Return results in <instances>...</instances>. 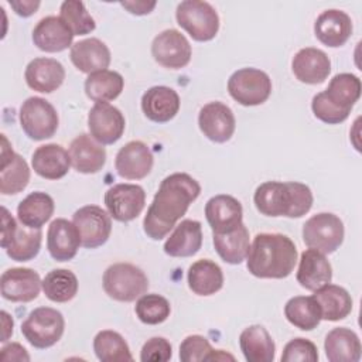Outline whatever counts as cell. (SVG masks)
Here are the masks:
<instances>
[{
  "instance_id": "cell-1",
  "label": "cell",
  "mask_w": 362,
  "mask_h": 362,
  "mask_svg": "<svg viewBox=\"0 0 362 362\" xmlns=\"http://www.w3.org/2000/svg\"><path fill=\"white\" fill-rule=\"evenodd\" d=\"M199 194L201 185L187 173L165 177L143 219L144 233L153 240L165 238Z\"/></svg>"
},
{
  "instance_id": "cell-2",
  "label": "cell",
  "mask_w": 362,
  "mask_h": 362,
  "mask_svg": "<svg viewBox=\"0 0 362 362\" xmlns=\"http://www.w3.org/2000/svg\"><path fill=\"white\" fill-rule=\"evenodd\" d=\"M297 263V247L283 233H257L246 256V267L259 279H284Z\"/></svg>"
},
{
  "instance_id": "cell-3",
  "label": "cell",
  "mask_w": 362,
  "mask_h": 362,
  "mask_svg": "<svg viewBox=\"0 0 362 362\" xmlns=\"http://www.w3.org/2000/svg\"><path fill=\"white\" fill-rule=\"evenodd\" d=\"M313 201L310 187L297 181H266L253 195L256 209L266 216L300 218L311 209Z\"/></svg>"
},
{
  "instance_id": "cell-4",
  "label": "cell",
  "mask_w": 362,
  "mask_h": 362,
  "mask_svg": "<svg viewBox=\"0 0 362 362\" xmlns=\"http://www.w3.org/2000/svg\"><path fill=\"white\" fill-rule=\"evenodd\" d=\"M1 240L0 245L6 249L7 256L16 262H28L34 259L41 247V229L17 225L6 206H1Z\"/></svg>"
},
{
  "instance_id": "cell-5",
  "label": "cell",
  "mask_w": 362,
  "mask_h": 362,
  "mask_svg": "<svg viewBox=\"0 0 362 362\" xmlns=\"http://www.w3.org/2000/svg\"><path fill=\"white\" fill-rule=\"evenodd\" d=\"M102 284L110 298L130 303L147 293L148 279L140 267L132 263H115L105 270Z\"/></svg>"
},
{
  "instance_id": "cell-6",
  "label": "cell",
  "mask_w": 362,
  "mask_h": 362,
  "mask_svg": "<svg viewBox=\"0 0 362 362\" xmlns=\"http://www.w3.org/2000/svg\"><path fill=\"white\" fill-rule=\"evenodd\" d=\"M175 18L195 41L205 42L215 38L219 31V16L216 10L201 0H184L177 6Z\"/></svg>"
},
{
  "instance_id": "cell-7",
  "label": "cell",
  "mask_w": 362,
  "mask_h": 362,
  "mask_svg": "<svg viewBox=\"0 0 362 362\" xmlns=\"http://www.w3.org/2000/svg\"><path fill=\"white\" fill-rule=\"evenodd\" d=\"M65 329L64 315L51 307L34 308L21 324L24 338L38 349L55 345Z\"/></svg>"
},
{
  "instance_id": "cell-8",
  "label": "cell",
  "mask_w": 362,
  "mask_h": 362,
  "mask_svg": "<svg viewBox=\"0 0 362 362\" xmlns=\"http://www.w3.org/2000/svg\"><path fill=\"white\" fill-rule=\"evenodd\" d=\"M20 126L34 141L49 139L58 129V113L55 107L40 96H31L20 106Z\"/></svg>"
},
{
  "instance_id": "cell-9",
  "label": "cell",
  "mask_w": 362,
  "mask_h": 362,
  "mask_svg": "<svg viewBox=\"0 0 362 362\" xmlns=\"http://www.w3.org/2000/svg\"><path fill=\"white\" fill-rule=\"evenodd\" d=\"M344 223L331 212L313 215L303 225V240L310 249L324 255L334 253L344 242Z\"/></svg>"
},
{
  "instance_id": "cell-10",
  "label": "cell",
  "mask_w": 362,
  "mask_h": 362,
  "mask_svg": "<svg viewBox=\"0 0 362 362\" xmlns=\"http://www.w3.org/2000/svg\"><path fill=\"white\" fill-rule=\"evenodd\" d=\"M228 92L242 106H257L269 99L272 79L257 68H242L229 76Z\"/></svg>"
},
{
  "instance_id": "cell-11",
  "label": "cell",
  "mask_w": 362,
  "mask_h": 362,
  "mask_svg": "<svg viewBox=\"0 0 362 362\" xmlns=\"http://www.w3.org/2000/svg\"><path fill=\"white\" fill-rule=\"evenodd\" d=\"M112 216L98 205H85L75 211L72 222L76 226L82 246L95 249L105 245L112 232Z\"/></svg>"
},
{
  "instance_id": "cell-12",
  "label": "cell",
  "mask_w": 362,
  "mask_h": 362,
  "mask_svg": "<svg viewBox=\"0 0 362 362\" xmlns=\"http://www.w3.org/2000/svg\"><path fill=\"white\" fill-rule=\"evenodd\" d=\"M151 55L157 64L168 69H181L191 61L189 41L178 30L168 28L157 34L151 42Z\"/></svg>"
},
{
  "instance_id": "cell-13",
  "label": "cell",
  "mask_w": 362,
  "mask_h": 362,
  "mask_svg": "<svg viewBox=\"0 0 362 362\" xmlns=\"http://www.w3.org/2000/svg\"><path fill=\"white\" fill-rule=\"evenodd\" d=\"M109 215L119 222L136 219L146 205V192L137 184H116L105 192Z\"/></svg>"
},
{
  "instance_id": "cell-14",
  "label": "cell",
  "mask_w": 362,
  "mask_h": 362,
  "mask_svg": "<svg viewBox=\"0 0 362 362\" xmlns=\"http://www.w3.org/2000/svg\"><path fill=\"white\" fill-rule=\"evenodd\" d=\"M124 127L123 113L107 102L95 103L88 113L89 133L102 146L116 143L123 136Z\"/></svg>"
},
{
  "instance_id": "cell-15",
  "label": "cell",
  "mask_w": 362,
  "mask_h": 362,
  "mask_svg": "<svg viewBox=\"0 0 362 362\" xmlns=\"http://www.w3.org/2000/svg\"><path fill=\"white\" fill-rule=\"evenodd\" d=\"M42 288L40 274L28 267H11L3 272L0 291L4 300L13 303H28L38 297Z\"/></svg>"
},
{
  "instance_id": "cell-16",
  "label": "cell",
  "mask_w": 362,
  "mask_h": 362,
  "mask_svg": "<svg viewBox=\"0 0 362 362\" xmlns=\"http://www.w3.org/2000/svg\"><path fill=\"white\" fill-rule=\"evenodd\" d=\"M198 126L211 141L226 143L235 133L236 120L229 106L222 102H209L199 110Z\"/></svg>"
},
{
  "instance_id": "cell-17",
  "label": "cell",
  "mask_w": 362,
  "mask_h": 362,
  "mask_svg": "<svg viewBox=\"0 0 362 362\" xmlns=\"http://www.w3.org/2000/svg\"><path fill=\"white\" fill-rule=\"evenodd\" d=\"M154 157L148 146L140 140L126 143L116 154L115 168L124 180H141L153 168Z\"/></svg>"
},
{
  "instance_id": "cell-18",
  "label": "cell",
  "mask_w": 362,
  "mask_h": 362,
  "mask_svg": "<svg viewBox=\"0 0 362 362\" xmlns=\"http://www.w3.org/2000/svg\"><path fill=\"white\" fill-rule=\"evenodd\" d=\"M1 165H0V192L14 195L25 189L30 182V168L25 160L13 151L8 140L1 134Z\"/></svg>"
},
{
  "instance_id": "cell-19",
  "label": "cell",
  "mask_w": 362,
  "mask_h": 362,
  "mask_svg": "<svg viewBox=\"0 0 362 362\" xmlns=\"http://www.w3.org/2000/svg\"><path fill=\"white\" fill-rule=\"evenodd\" d=\"M82 246L81 235L74 222L57 218L47 230V247L51 257L57 262H68L74 259Z\"/></svg>"
},
{
  "instance_id": "cell-20",
  "label": "cell",
  "mask_w": 362,
  "mask_h": 362,
  "mask_svg": "<svg viewBox=\"0 0 362 362\" xmlns=\"http://www.w3.org/2000/svg\"><path fill=\"white\" fill-rule=\"evenodd\" d=\"M291 71L300 82L317 85L328 78L331 72V61L322 49L305 47L297 51L293 57Z\"/></svg>"
},
{
  "instance_id": "cell-21",
  "label": "cell",
  "mask_w": 362,
  "mask_h": 362,
  "mask_svg": "<svg viewBox=\"0 0 362 362\" xmlns=\"http://www.w3.org/2000/svg\"><path fill=\"white\" fill-rule=\"evenodd\" d=\"M205 218L214 233H225L242 223L243 209L235 197L219 194L205 204Z\"/></svg>"
},
{
  "instance_id": "cell-22",
  "label": "cell",
  "mask_w": 362,
  "mask_h": 362,
  "mask_svg": "<svg viewBox=\"0 0 362 362\" xmlns=\"http://www.w3.org/2000/svg\"><path fill=\"white\" fill-rule=\"evenodd\" d=\"M71 165L82 174L99 173L106 163V150L90 134L76 136L68 148Z\"/></svg>"
},
{
  "instance_id": "cell-23",
  "label": "cell",
  "mask_w": 362,
  "mask_h": 362,
  "mask_svg": "<svg viewBox=\"0 0 362 362\" xmlns=\"http://www.w3.org/2000/svg\"><path fill=\"white\" fill-rule=\"evenodd\" d=\"M314 34L324 45L338 48L344 45L352 34L351 17L342 10H325L314 23Z\"/></svg>"
},
{
  "instance_id": "cell-24",
  "label": "cell",
  "mask_w": 362,
  "mask_h": 362,
  "mask_svg": "<svg viewBox=\"0 0 362 362\" xmlns=\"http://www.w3.org/2000/svg\"><path fill=\"white\" fill-rule=\"evenodd\" d=\"M24 78L33 90L51 93L64 83L65 68L59 61L54 58L38 57L28 62Z\"/></svg>"
},
{
  "instance_id": "cell-25",
  "label": "cell",
  "mask_w": 362,
  "mask_h": 362,
  "mask_svg": "<svg viewBox=\"0 0 362 362\" xmlns=\"http://www.w3.org/2000/svg\"><path fill=\"white\" fill-rule=\"evenodd\" d=\"M74 34L61 17L47 16L33 30V42L45 52H61L72 47Z\"/></svg>"
},
{
  "instance_id": "cell-26",
  "label": "cell",
  "mask_w": 362,
  "mask_h": 362,
  "mask_svg": "<svg viewBox=\"0 0 362 362\" xmlns=\"http://www.w3.org/2000/svg\"><path fill=\"white\" fill-rule=\"evenodd\" d=\"M141 110L151 122H170L180 110V96L170 86H153L141 96Z\"/></svg>"
},
{
  "instance_id": "cell-27",
  "label": "cell",
  "mask_w": 362,
  "mask_h": 362,
  "mask_svg": "<svg viewBox=\"0 0 362 362\" xmlns=\"http://www.w3.org/2000/svg\"><path fill=\"white\" fill-rule=\"evenodd\" d=\"M69 58L78 71L93 74L110 65V49L99 38H85L72 44Z\"/></svg>"
},
{
  "instance_id": "cell-28",
  "label": "cell",
  "mask_w": 362,
  "mask_h": 362,
  "mask_svg": "<svg viewBox=\"0 0 362 362\" xmlns=\"http://www.w3.org/2000/svg\"><path fill=\"white\" fill-rule=\"evenodd\" d=\"M296 279L303 288L308 291H315L320 287L331 283V263L327 260L324 253L315 249H307L301 253Z\"/></svg>"
},
{
  "instance_id": "cell-29",
  "label": "cell",
  "mask_w": 362,
  "mask_h": 362,
  "mask_svg": "<svg viewBox=\"0 0 362 362\" xmlns=\"http://www.w3.org/2000/svg\"><path fill=\"white\" fill-rule=\"evenodd\" d=\"M31 165L34 173L40 177L45 180H59L68 174L71 158L61 144L49 143L35 148L31 157Z\"/></svg>"
},
{
  "instance_id": "cell-30",
  "label": "cell",
  "mask_w": 362,
  "mask_h": 362,
  "mask_svg": "<svg viewBox=\"0 0 362 362\" xmlns=\"http://www.w3.org/2000/svg\"><path fill=\"white\" fill-rule=\"evenodd\" d=\"M202 246V226L194 219H184L175 225L174 232L164 243L165 255L171 257H189Z\"/></svg>"
},
{
  "instance_id": "cell-31",
  "label": "cell",
  "mask_w": 362,
  "mask_h": 362,
  "mask_svg": "<svg viewBox=\"0 0 362 362\" xmlns=\"http://www.w3.org/2000/svg\"><path fill=\"white\" fill-rule=\"evenodd\" d=\"M329 105L341 113L349 116L354 105L361 96V79L348 72L337 74L328 83V88L321 92Z\"/></svg>"
},
{
  "instance_id": "cell-32",
  "label": "cell",
  "mask_w": 362,
  "mask_h": 362,
  "mask_svg": "<svg viewBox=\"0 0 362 362\" xmlns=\"http://www.w3.org/2000/svg\"><path fill=\"white\" fill-rule=\"evenodd\" d=\"M327 359L331 362H358L361 359L359 337L346 327L332 328L324 341Z\"/></svg>"
},
{
  "instance_id": "cell-33",
  "label": "cell",
  "mask_w": 362,
  "mask_h": 362,
  "mask_svg": "<svg viewBox=\"0 0 362 362\" xmlns=\"http://www.w3.org/2000/svg\"><path fill=\"white\" fill-rule=\"evenodd\" d=\"M239 345L247 362H272L276 354V345L263 325H250L239 335Z\"/></svg>"
},
{
  "instance_id": "cell-34",
  "label": "cell",
  "mask_w": 362,
  "mask_h": 362,
  "mask_svg": "<svg viewBox=\"0 0 362 362\" xmlns=\"http://www.w3.org/2000/svg\"><path fill=\"white\" fill-rule=\"evenodd\" d=\"M212 240L219 257L229 264H240L249 252V230L245 223L225 233H212Z\"/></svg>"
},
{
  "instance_id": "cell-35",
  "label": "cell",
  "mask_w": 362,
  "mask_h": 362,
  "mask_svg": "<svg viewBox=\"0 0 362 362\" xmlns=\"http://www.w3.org/2000/svg\"><path fill=\"white\" fill-rule=\"evenodd\" d=\"M314 298L320 305L321 320L339 321L352 311L351 294L341 286L328 283L314 291Z\"/></svg>"
},
{
  "instance_id": "cell-36",
  "label": "cell",
  "mask_w": 362,
  "mask_h": 362,
  "mask_svg": "<svg viewBox=\"0 0 362 362\" xmlns=\"http://www.w3.org/2000/svg\"><path fill=\"white\" fill-rule=\"evenodd\" d=\"M188 287L197 296H212L223 287V273L219 264L209 259H199L188 269Z\"/></svg>"
},
{
  "instance_id": "cell-37",
  "label": "cell",
  "mask_w": 362,
  "mask_h": 362,
  "mask_svg": "<svg viewBox=\"0 0 362 362\" xmlns=\"http://www.w3.org/2000/svg\"><path fill=\"white\" fill-rule=\"evenodd\" d=\"M55 204L51 195L42 191L28 194L17 206V218L21 225L28 228L41 229L54 214Z\"/></svg>"
},
{
  "instance_id": "cell-38",
  "label": "cell",
  "mask_w": 362,
  "mask_h": 362,
  "mask_svg": "<svg viewBox=\"0 0 362 362\" xmlns=\"http://www.w3.org/2000/svg\"><path fill=\"white\" fill-rule=\"evenodd\" d=\"M124 86L123 76L110 69L98 71L93 74H89L85 79V93L86 96L99 103V102H110L116 99Z\"/></svg>"
},
{
  "instance_id": "cell-39",
  "label": "cell",
  "mask_w": 362,
  "mask_h": 362,
  "mask_svg": "<svg viewBox=\"0 0 362 362\" xmlns=\"http://www.w3.org/2000/svg\"><path fill=\"white\" fill-rule=\"evenodd\" d=\"M284 315L291 325L303 331L314 329L321 321V310L314 296L291 297L284 305Z\"/></svg>"
},
{
  "instance_id": "cell-40",
  "label": "cell",
  "mask_w": 362,
  "mask_h": 362,
  "mask_svg": "<svg viewBox=\"0 0 362 362\" xmlns=\"http://www.w3.org/2000/svg\"><path fill=\"white\" fill-rule=\"evenodd\" d=\"M42 291L54 303L71 301L78 293V279L68 269H54L42 279Z\"/></svg>"
},
{
  "instance_id": "cell-41",
  "label": "cell",
  "mask_w": 362,
  "mask_h": 362,
  "mask_svg": "<svg viewBox=\"0 0 362 362\" xmlns=\"http://www.w3.org/2000/svg\"><path fill=\"white\" fill-rule=\"evenodd\" d=\"M93 351L102 362H124L133 359L124 338L112 329H103L95 335Z\"/></svg>"
},
{
  "instance_id": "cell-42",
  "label": "cell",
  "mask_w": 362,
  "mask_h": 362,
  "mask_svg": "<svg viewBox=\"0 0 362 362\" xmlns=\"http://www.w3.org/2000/svg\"><path fill=\"white\" fill-rule=\"evenodd\" d=\"M134 313L143 324L157 325L170 317L171 305L168 300L160 294H143L136 301Z\"/></svg>"
},
{
  "instance_id": "cell-43",
  "label": "cell",
  "mask_w": 362,
  "mask_h": 362,
  "mask_svg": "<svg viewBox=\"0 0 362 362\" xmlns=\"http://www.w3.org/2000/svg\"><path fill=\"white\" fill-rule=\"evenodd\" d=\"M59 17L69 27L74 35H85L96 28L93 17L79 0H66L59 7Z\"/></svg>"
},
{
  "instance_id": "cell-44",
  "label": "cell",
  "mask_w": 362,
  "mask_h": 362,
  "mask_svg": "<svg viewBox=\"0 0 362 362\" xmlns=\"http://www.w3.org/2000/svg\"><path fill=\"white\" fill-rule=\"evenodd\" d=\"M216 349L202 335H188L180 345V359L182 362L215 361Z\"/></svg>"
},
{
  "instance_id": "cell-45",
  "label": "cell",
  "mask_w": 362,
  "mask_h": 362,
  "mask_svg": "<svg viewBox=\"0 0 362 362\" xmlns=\"http://www.w3.org/2000/svg\"><path fill=\"white\" fill-rule=\"evenodd\" d=\"M297 361H301V362L318 361V349L315 344L301 337L287 342L281 354V362H297Z\"/></svg>"
},
{
  "instance_id": "cell-46",
  "label": "cell",
  "mask_w": 362,
  "mask_h": 362,
  "mask_svg": "<svg viewBox=\"0 0 362 362\" xmlns=\"http://www.w3.org/2000/svg\"><path fill=\"white\" fill-rule=\"evenodd\" d=\"M173 356L171 344L163 337L147 339L140 351L141 362H167Z\"/></svg>"
},
{
  "instance_id": "cell-47",
  "label": "cell",
  "mask_w": 362,
  "mask_h": 362,
  "mask_svg": "<svg viewBox=\"0 0 362 362\" xmlns=\"http://www.w3.org/2000/svg\"><path fill=\"white\" fill-rule=\"evenodd\" d=\"M0 359L3 362H8V361H30V355L27 354V349L20 345L18 342H11L4 345L0 349Z\"/></svg>"
},
{
  "instance_id": "cell-48",
  "label": "cell",
  "mask_w": 362,
  "mask_h": 362,
  "mask_svg": "<svg viewBox=\"0 0 362 362\" xmlns=\"http://www.w3.org/2000/svg\"><path fill=\"white\" fill-rule=\"evenodd\" d=\"M8 4L16 11V14L21 17H30L38 10L41 3L38 0H10Z\"/></svg>"
},
{
  "instance_id": "cell-49",
  "label": "cell",
  "mask_w": 362,
  "mask_h": 362,
  "mask_svg": "<svg viewBox=\"0 0 362 362\" xmlns=\"http://www.w3.org/2000/svg\"><path fill=\"white\" fill-rule=\"evenodd\" d=\"M156 1H146V0H136V1H120V6L124 7L129 13L136 16H144L148 14L154 7Z\"/></svg>"
},
{
  "instance_id": "cell-50",
  "label": "cell",
  "mask_w": 362,
  "mask_h": 362,
  "mask_svg": "<svg viewBox=\"0 0 362 362\" xmlns=\"http://www.w3.org/2000/svg\"><path fill=\"white\" fill-rule=\"evenodd\" d=\"M1 324H3V332H1V342H6L11 334H13V327H14V322H13V318L10 317L8 313L6 311H1Z\"/></svg>"
}]
</instances>
